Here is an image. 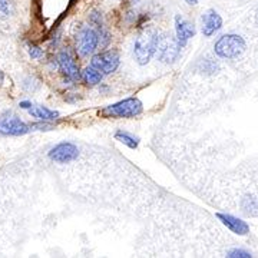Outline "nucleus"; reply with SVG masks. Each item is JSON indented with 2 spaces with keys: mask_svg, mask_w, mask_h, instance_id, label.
Listing matches in <instances>:
<instances>
[{
  "mask_svg": "<svg viewBox=\"0 0 258 258\" xmlns=\"http://www.w3.org/2000/svg\"><path fill=\"white\" fill-rule=\"evenodd\" d=\"M214 50L220 57L234 59L245 50V40L238 35H224L217 40Z\"/></svg>",
  "mask_w": 258,
  "mask_h": 258,
  "instance_id": "nucleus-1",
  "label": "nucleus"
},
{
  "mask_svg": "<svg viewBox=\"0 0 258 258\" xmlns=\"http://www.w3.org/2000/svg\"><path fill=\"white\" fill-rule=\"evenodd\" d=\"M142 112V103L137 98H129L106 106L102 115L106 118H135Z\"/></svg>",
  "mask_w": 258,
  "mask_h": 258,
  "instance_id": "nucleus-2",
  "label": "nucleus"
},
{
  "mask_svg": "<svg viewBox=\"0 0 258 258\" xmlns=\"http://www.w3.org/2000/svg\"><path fill=\"white\" fill-rule=\"evenodd\" d=\"M181 45L178 42L176 37L168 36H157V42H155V53L159 60L165 62V63H171L176 59V56L181 50Z\"/></svg>",
  "mask_w": 258,
  "mask_h": 258,
  "instance_id": "nucleus-3",
  "label": "nucleus"
},
{
  "mask_svg": "<svg viewBox=\"0 0 258 258\" xmlns=\"http://www.w3.org/2000/svg\"><path fill=\"white\" fill-rule=\"evenodd\" d=\"M155 33H145L137 37L135 46H134V55L137 57L139 64H147L151 57L155 53V42H157Z\"/></svg>",
  "mask_w": 258,
  "mask_h": 258,
  "instance_id": "nucleus-4",
  "label": "nucleus"
},
{
  "mask_svg": "<svg viewBox=\"0 0 258 258\" xmlns=\"http://www.w3.org/2000/svg\"><path fill=\"white\" fill-rule=\"evenodd\" d=\"M79 157V149L71 142H62L49 151V158L56 164H69Z\"/></svg>",
  "mask_w": 258,
  "mask_h": 258,
  "instance_id": "nucleus-5",
  "label": "nucleus"
},
{
  "mask_svg": "<svg viewBox=\"0 0 258 258\" xmlns=\"http://www.w3.org/2000/svg\"><path fill=\"white\" fill-rule=\"evenodd\" d=\"M91 66L98 69L102 75H109L115 72L119 66V56L115 52H103L95 55L91 60Z\"/></svg>",
  "mask_w": 258,
  "mask_h": 258,
  "instance_id": "nucleus-6",
  "label": "nucleus"
},
{
  "mask_svg": "<svg viewBox=\"0 0 258 258\" xmlns=\"http://www.w3.org/2000/svg\"><path fill=\"white\" fill-rule=\"evenodd\" d=\"M30 126L26 125L23 120H20L15 115L3 116L0 118V134L3 135H12V137H20L30 131Z\"/></svg>",
  "mask_w": 258,
  "mask_h": 258,
  "instance_id": "nucleus-7",
  "label": "nucleus"
},
{
  "mask_svg": "<svg viewBox=\"0 0 258 258\" xmlns=\"http://www.w3.org/2000/svg\"><path fill=\"white\" fill-rule=\"evenodd\" d=\"M98 39L99 36L96 35V32L89 28L82 29L79 32V35L76 37V47L78 52L82 56H88L92 53L93 50L98 46Z\"/></svg>",
  "mask_w": 258,
  "mask_h": 258,
  "instance_id": "nucleus-8",
  "label": "nucleus"
},
{
  "mask_svg": "<svg viewBox=\"0 0 258 258\" xmlns=\"http://www.w3.org/2000/svg\"><path fill=\"white\" fill-rule=\"evenodd\" d=\"M57 62H59L60 71H62L69 79H72V81H79V79H81L79 68H78V64L75 63L74 57L71 56L69 52H66V50L60 52Z\"/></svg>",
  "mask_w": 258,
  "mask_h": 258,
  "instance_id": "nucleus-9",
  "label": "nucleus"
},
{
  "mask_svg": "<svg viewBox=\"0 0 258 258\" xmlns=\"http://www.w3.org/2000/svg\"><path fill=\"white\" fill-rule=\"evenodd\" d=\"M222 19L215 10H208L203 15V33L204 36H212L218 29H221Z\"/></svg>",
  "mask_w": 258,
  "mask_h": 258,
  "instance_id": "nucleus-10",
  "label": "nucleus"
},
{
  "mask_svg": "<svg viewBox=\"0 0 258 258\" xmlns=\"http://www.w3.org/2000/svg\"><path fill=\"white\" fill-rule=\"evenodd\" d=\"M175 29H176V39L179 42L181 46H184L185 43L195 35V28L191 25L186 19H184L181 15H178L175 18Z\"/></svg>",
  "mask_w": 258,
  "mask_h": 258,
  "instance_id": "nucleus-11",
  "label": "nucleus"
},
{
  "mask_svg": "<svg viewBox=\"0 0 258 258\" xmlns=\"http://www.w3.org/2000/svg\"><path fill=\"white\" fill-rule=\"evenodd\" d=\"M217 217H218V218L222 221V224H225V225H227V228L232 231V232L240 234V235H245V234H248V231H249L248 225H247L244 221L238 220V218L231 217V215H224V214H217Z\"/></svg>",
  "mask_w": 258,
  "mask_h": 258,
  "instance_id": "nucleus-12",
  "label": "nucleus"
},
{
  "mask_svg": "<svg viewBox=\"0 0 258 258\" xmlns=\"http://www.w3.org/2000/svg\"><path fill=\"white\" fill-rule=\"evenodd\" d=\"M29 113H30V116L37 118V119H40V120H55L56 118L59 116V113H57V112L50 111V109L43 108V106L30 108V109H29Z\"/></svg>",
  "mask_w": 258,
  "mask_h": 258,
  "instance_id": "nucleus-13",
  "label": "nucleus"
},
{
  "mask_svg": "<svg viewBox=\"0 0 258 258\" xmlns=\"http://www.w3.org/2000/svg\"><path fill=\"white\" fill-rule=\"evenodd\" d=\"M102 78H103V75L98 69H95L93 66H89L83 71V79L89 85H98L102 81Z\"/></svg>",
  "mask_w": 258,
  "mask_h": 258,
  "instance_id": "nucleus-14",
  "label": "nucleus"
},
{
  "mask_svg": "<svg viewBox=\"0 0 258 258\" xmlns=\"http://www.w3.org/2000/svg\"><path fill=\"white\" fill-rule=\"evenodd\" d=\"M115 138L118 139L119 142H122L123 145H126L131 149H137L139 145V139L135 138V137H132V135H129L126 132H122V131H118L116 134H115Z\"/></svg>",
  "mask_w": 258,
  "mask_h": 258,
  "instance_id": "nucleus-15",
  "label": "nucleus"
},
{
  "mask_svg": "<svg viewBox=\"0 0 258 258\" xmlns=\"http://www.w3.org/2000/svg\"><path fill=\"white\" fill-rule=\"evenodd\" d=\"M28 52L32 59H40V57H43V50L39 46H35V45H29Z\"/></svg>",
  "mask_w": 258,
  "mask_h": 258,
  "instance_id": "nucleus-16",
  "label": "nucleus"
},
{
  "mask_svg": "<svg viewBox=\"0 0 258 258\" xmlns=\"http://www.w3.org/2000/svg\"><path fill=\"white\" fill-rule=\"evenodd\" d=\"M228 257H251V254L242 249H232L228 251Z\"/></svg>",
  "mask_w": 258,
  "mask_h": 258,
  "instance_id": "nucleus-17",
  "label": "nucleus"
},
{
  "mask_svg": "<svg viewBox=\"0 0 258 258\" xmlns=\"http://www.w3.org/2000/svg\"><path fill=\"white\" fill-rule=\"evenodd\" d=\"M0 12L3 15H9V3H8V0H0Z\"/></svg>",
  "mask_w": 258,
  "mask_h": 258,
  "instance_id": "nucleus-18",
  "label": "nucleus"
},
{
  "mask_svg": "<svg viewBox=\"0 0 258 258\" xmlns=\"http://www.w3.org/2000/svg\"><path fill=\"white\" fill-rule=\"evenodd\" d=\"M20 108H23V109H30V108H32V103H30V102H20Z\"/></svg>",
  "mask_w": 258,
  "mask_h": 258,
  "instance_id": "nucleus-19",
  "label": "nucleus"
},
{
  "mask_svg": "<svg viewBox=\"0 0 258 258\" xmlns=\"http://www.w3.org/2000/svg\"><path fill=\"white\" fill-rule=\"evenodd\" d=\"M185 2H186L188 5H197V3H198V0H185Z\"/></svg>",
  "mask_w": 258,
  "mask_h": 258,
  "instance_id": "nucleus-20",
  "label": "nucleus"
},
{
  "mask_svg": "<svg viewBox=\"0 0 258 258\" xmlns=\"http://www.w3.org/2000/svg\"><path fill=\"white\" fill-rule=\"evenodd\" d=\"M3 81H5V75H3V72H0V85L3 83Z\"/></svg>",
  "mask_w": 258,
  "mask_h": 258,
  "instance_id": "nucleus-21",
  "label": "nucleus"
},
{
  "mask_svg": "<svg viewBox=\"0 0 258 258\" xmlns=\"http://www.w3.org/2000/svg\"><path fill=\"white\" fill-rule=\"evenodd\" d=\"M255 22L258 23V10H257V13H255Z\"/></svg>",
  "mask_w": 258,
  "mask_h": 258,
  "instance_id": "nucleus-22",
  "label": "nucleus"
}]
</instances>
